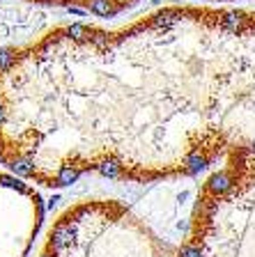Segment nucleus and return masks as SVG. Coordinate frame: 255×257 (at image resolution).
I'll return each mask as SVG.
<instances>
[{
	"mask_svg": "<svg viewBox=\"0 0 255 257\" xmlns=\"http://www.w3.org/2000/svg\"><path fill=\"white\" fill-rule=\"evenodd\" d=\"M250 150L255 10L168 5L0 53V163L32 184L200 182Z\"/></svg>",
	"mask_w": 255,
	"mask_h": 257,
	"instance_id": "f257e3e1",
	"label": "nucleus"
},
{
	"mask_svg": "<svg viewBox=\"0 0 255 257\" xmlns=\"http://www.w3.org/2000/svg\"><path fill=\"white\" fill-rule=\"evenodd\" d=\"M37 257H177V243L145 204L90 198L55 216Z\"/></svg>",
	"mask_w": 255,
	"mask_h": 257,
	"instance_id": "f03ea898",
	"label": "nucleus"
},
{
	"mask_svg": "<svg viewBox=\"0 0 255 257\" xmlns=\"http://www.w3.org/2000/svg\"><path fill=\"white\" fill-rule=\"evenodd\" d=\"M44 220V202L19 175L0 172V257H28Z\"/></svg>",
	"mask_w": 255,
	"mask_h": 257,
	"instance_id": "7ed1b4c3",
	"label": "nucleus"
},
{
	"mask_svg": "<svg viewBox=\"0 0 255 257\" xmlns=\"http://www.w3.org/2000/svg\"><path fill=\"white\" fill-rule=\"evenodd\" d=\"M32 5H48V7H67V10L90 12L95 16H117L127 12L129 7L138 5L140 0H23ZM207 3H232V0H207Z\"/></svg>",
	"mask_w": 255,
	"mask_h": 257,
	"instance_id": "20e7f679",
	"label": "nucleus"
}]
</instances>
